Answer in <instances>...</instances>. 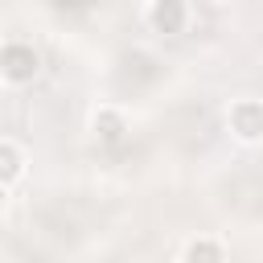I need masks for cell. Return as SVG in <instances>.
Wrapping results in <instances>:
<instances>
[{"label":"cell","instance_id":"1","mask_svg":"<svg viewBox=\"0 0 263 263\" xmlns=\"http://www.w3.org/2000/svg\"><path fill=\"white\" fill-rule=\"evenodd\" d=\"M37 70H41V58H37L33 45H25V41L0 45V78H8V82H33Z\"/></svg>","mask_w":263,"mask_h":263},{"label":"cell","instance_id":"2","mask_svg":"<svg viewBox=\"0 0 263 263\" xmlns=\"http://www.w3.org/2000/svg\"><path fill=\"white\" fill-rule=\"evenodd\" d=\"M230 132L238 136V140H263V103L259 99H238V103H230Z\"/></svg>","mask_w":263,"mask_h":263},{"label":"cell","instance_id":"3","mask_svg":"<svg viewBox=\"0 0 263 263\" xmlns=\"http://www.w3.org/2000/svg\"><path fill=\"white\" fill-rule=\"evenodd\" d=\"M185 21H189V12L181 0H152V8H148V25L164 37H177L185 29Z\"/></svg>","mask_w":263,"mask_h":263},{"label":"cell","instance_id":"4","mask_svg":"<svg viewBox=\"0 0 263 263\" xmlns=\"http://www.w3.org/2000/svg\"><path fill=\"white\" fill-rule=\"evenodd\" d=\"M90 127H95V136H99V140H107V144H115V140H123V132H127V119H123L119 111H111V107H103V111H95V119H90Z\"/></svg>","mask_w":263,"mask_h":263},{"label":"cell","instance_id":"5","mask_svg":"<svg viewBox=\"0 0 263 263\" xmlns=\"http://www.w3.org/2000/svg\"><path fill=\"white\" fill-rule=\"evenodd\" d=\"M185 263H226V251L218 238H193L185 247Z\"/></svg>","mask_w":263,"mask_h":263},{"label":"cell","instance_id":"6","mask_svg":"<svg viewBox=\"0 0 263 263\" xmlns=\"http://www.w3.org/2000/svg\"><path fill=\"white\" fill-rule=\"evenodd\" d=\"M21 168H25L21 148H16V144H8V140H0V185L16 181V177H21Z\"/></svg>","mask_w":263,"mask_h":263},{"label":"cell","instance_id":"7","mask_svg":"<svg viewBox=\"0 0 263 263\" xmlns=\"http://www.w3.org/2000/svg\"><path fill=\"white\" fill-rule=\"evenodd\" d=\"M4 205H8V185H0V214H4Z\"/></svg>","mask_w":263,"mask_h":263}]
</instances>
